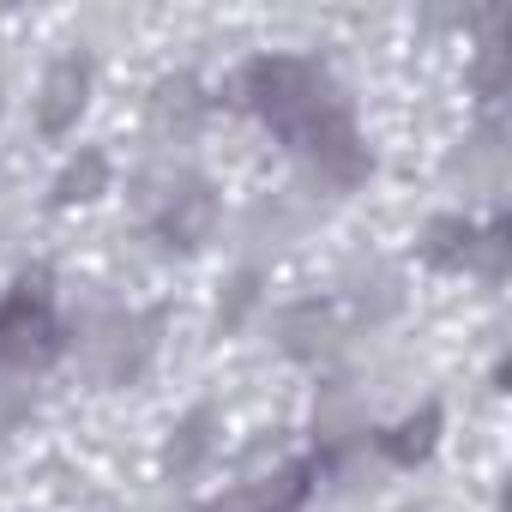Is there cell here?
<instances>
[{"label":"cell","mask_w":512,"mask_h":512,"mask_svg":"<svg viewBox=\"0 0 512 512\" xmlns=\"http://www.w3.org/2000/svg\"><path fill=\"white\" fill-rule=\"evenodd\" d=\"M79 91H85V67H79V61H67V67L55 73V85H49V97H55V103L43 109V121H49V127H67V115H73Z\"/></svg>","instance_id":"6da1fadb"}]
</instances>
